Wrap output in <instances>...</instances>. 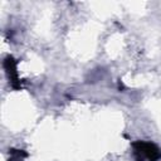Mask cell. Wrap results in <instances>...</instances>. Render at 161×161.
<instances>
[{
  "mask_svg": "<svg viewBox=\"0 0 161 161\" xmlns=\"http://www.w3.org/2000/svg\"><path fill=\"white\" fill-rule=\"evenodd\" d=\"M133 148H135V152L137 155H140L141 157H146L151 161H155L156 158H158L161 156L158 148L152 145V143H148V142H142V141H138V142H135L133 143Z\"/></svg>",
  "mask_w": 161,
  "mask_h": 161,
  "instance_id": "1",
  "label": "cell"
}]
</instances>
